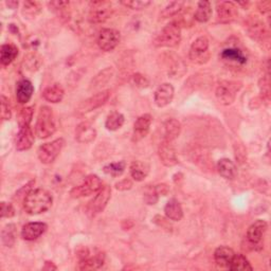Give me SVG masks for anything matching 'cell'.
<instances>
[{
  "mask_svg": "<svg viewBox=\"0 0 271 271\" xmlns=\"http://www.w3.org/2000/svg\"><path fill=\"white\" fill-rule=\"evenodd\" d=\"M158 154H159V158L160 160H161L162 164L167 167H172L178 163L175 147L173 146L171 141H167L164 139L161 143H160L159 149H158Z\"/></svg>",
  "mask_w": 271,
  "mask_h": 271,
  "instance_id": "cell-12",
  "label": "cell"
},
{
  "mask_svg": "<svg viewBox=\"0 0 271 271\" xmlns=\"http://www.w3.org/2000/svg\"><path fill=\"white\" fill-rule=\"evenodd\" d=\"M104 265V255L102 253L94 254L93 256H87L80 261L81 270H94L101 268Z\"/></svg>",
  "mask_w": 271,
  "mask_h": 271,
  "instance_id": "cell-29",
  "label": "cell"
},
{
  "mask_svg": "<svg viewBox=\"0 0 271 271\" xmlns=\"http://www.w3.org/2000/svg\"><path fill=\"white\" fill-rule=\"evenodd\" d=\"M7 5L12 9H15L18 6V2H7Z\"/></svg>",
  "mask_w": 271,
  "mask_h": 271,
  "instance_id": "cell-49",
  "label": "cell"
},
{
  "mask_svg": "<svg viewBox=\"0 0 271 271\" xmlns=\"http://www.w3.org/2000/svg\"><path fill=\"white\" fill-rule=\"evenodd\" d=\"M121 40L120 32L115 29H103L97 36V46L102 51L110 52L119 45Z\"/></svg>",
  "mask_w": 271,
  "mask_h": 271,
  "instance_id": "cell-10",
  "label": "cell"
},
{
  "mask_svg": "<svg viewBox=\"0 0 271 271\" xmlns=\"http://www.w3.org/2000/svg\"><path fill=\"white\" fill-rule=\"evenodd\" d=\"M65 144L66 142L63 138H58L56 140L45 143L42 146H40V149L38 151V155H39L41 162L45 164L52 163L57 158V156L60 154L61 150L64 149Z\"/></svg>",
  "mask_w": 271,
  "mask_h": 271,
  "instance_id": "cell-7",
  "label": "cell"
},
{
  "mask_svg": "<svg viewBox=\"0 0 271 271\" xmlns=\"http://www.w3.org/2000/svg\"><path fill=\"white\" fill-rule=\"evenodd\" d=\"M268 229V224L263 219H258L248 228L247 240L253 246L261 245L265 233Z\"/></svg>",
  "mask_w": 271,
  "mask_h": 271,
  "instance_id": "cell-14",
  "label": "cell"
},
{
  "mask_svg": "<svg viewBox=\"0 0 271 271\" xmlns=\"http://www.w3.org/2000/svg\"><path fill=\"white\" fill-rule=\"evenodd\" d=\"M113 5L106 0H98L89 4L88 19L92 23H101L109 19L113 15Z\"/></svg>",
  "mask_w": 271,
  "mask_h": 271,
  "instance_id": "cell-5",
  "label": "cell"
},
{
  "mask_svg": "<svg viewBox=\"0 0 271 271\" xmlns=\"http://www.w3.org/2000/svg\"><path fill=\"white\" fill-rule=\"evenodd\" d=\"M210 58L209 41L206 36H200L192 44L190 49V59L195 64H205Z\"/></svg>",
  "mask_w": 271,
  "mask_h": 271,
  "instance_id": "cell-9",
  "label": "cell"
},
{
  "mask_svg": "<svg viewBox=\"0 0 271 271\" xmlns=\"http://www.w3.org/2000/svg\"><path fill=\"white\" fill-rule=\"evenodd\" d=\"M230 270L233 271H247V270H252V266L249 263V261L247 260V257L243 254H234L232 261L228 267Z\"/></svg>",
  "mask_w": 271,
  "mask_h": 271,
  "instance_id": "cell-32",
  "label": "cell"
},
{
  "mask_svg": "<svg viewBox=\"0 0 271 271\" xmlns=\"http://www.w3.org/2000/svg\"><path fill=\"white\" fill-rule=\"evenodd\" d=\"M217 170L219 175L228 180H232L236 177L238 168L235 164L228 158L220 159L217 163Z\"/></svg>",
  "mask_w": 271,
  "mask_h": 271,
  "instance_id": "cell-22",
  "label": "cell"
},
{
  "mask_svg": "<svg viewBox=\"0 0 271 271\" xmlns=\"http://www.w3.org/2000/svg\"><path fill=\"white\" fill-rule=\"evenodd\" d=\"M158 199H159V195L157 194L155 187H149V188L145 189L144 201L147 205H155V204H157Z\"/></svg>",
  "mask_w": 271,
  "mask_h": 271,
  "instance_id": "cell-41",
  "label": "cell"
},
{
  "mask_svg": "<svg viewBox=\"0 0 271 271\" xmlns=\"http://www.w3.org/2000/svg\"><path fill=\"white\" fill-rule=\"evenodd\" d=\"M110 196H112V189H110V187L107 186V184L102 186L100 191L94 196V198L88 202L86 211H87L90 216H95L98 213H101L107 206Z\"/></svg>",
  "mask_w": 271,
  "mask_h": 271,
  "instance_id": "cell-8",
  "label": "cell"
},
{
  "mask_svg": "<svg viewBox=\"0 0 271 271\" xmlns=\"http://www.w3.org/2000/svg\"><path fill=\"white\" fill-rule=\"evenodd\" d=\"M234 254L235 253H234L233 249L226 247V246H221V247H218L214 252L215 263L221 268H228Z\"/></svg>",
  "mask_w": 271,
  "mask_h": 271,
  "instance_id": "cell-23",
  "label": "cell"
},
{
  "mask_svg": "<svg viewBox=\"0 0 271 271\" xmlns=\"http://www.w3.org/2000/svg\"><path fill=\"white\" fill-rule=\"evenodd\" d=\"M155 190L157 192V194L160 196H165L167 195V193L170 192V188L167 184L165 183H160V184H157V186H155Z\"/></svg>",
  "mask_w": 271,
  "mask_h": 271,
  "instance_id": "cell-47",
  "label": "cell"
},
{
  "mask_svg": "<svg viewBox=\"0 0 271 271\" xmlns=\"http://www.w3.org/2000/svg\"><path fill=\"white\" fill-rule=\"evenodd\" d=\"M110 96L109 90H103L95 93L94 95L88 97L87 100L82 102L78 108V112L81 114H87L92 112V110L103 106Z\"/></svg>",
  "mask_w": 271,
  "mask_h": 271,
  "instance_id": "cell-11",
  "label": "cell"
},
{
  "mask_svg": "<svg viewBox=\"0 0 271 271\" xmlns=\"http://www.w3.org/2000/svg\"><path fill=\"white\" fill-rule=\"evenodd\" d=\"M102 188V181L96 175H89L85 178V180L80 184L73 188L70 191V196L72 198H81V197L90 196L97 193Z\"/></svg>",
  "mask_w": 271,
  "mask_h": 271,
  "instance_id": "cell-6",
  "label": "cell"
},
{
  "mask_svg": "<svg viewBox=\"0 0 271 271\" xmlns=\"http://www.w3.org/2000/svg\"><path fill=\"white\" fill-rule=\"evenodd\" d=\"M150 173V165L146 162L140 161H133L130 164V175L136 181H143L147 175Z\"/></svg>",
  "mask_w": 271,
  "mask_h": 271,
  "instance_id": "cell-26",
  "label": "cell"
},
{
  "mask_svg": "<svg viewBox=\"0 0 271 271\" xmlns=\"http://www.w3.org/2000/svg\"><path fill=\"white\" fill-rule=\"evenodd\" d=\"M2 241L7 247H12L16 241V227L15 225H7L2 233Z\"/></svg>",
  "mask_w": 271,
  "mask_h": 271,
  "instance_id": "cell-35",
  "label": "cell"
},
{
  "mask_svg": "<svg viewBox=\"0 0 271 271\" xmlns=\"http://www.w3.org/2000/svg\"><path fill=\"white\" fill-rule=\"evenodd\" d=\"M242 88V83L236 81H223L217 86L215 95L220 104L231 105L235 101L238 92Z\"/></svg>",
  "mask_w": 271,
  "mask_h": 271,
  "instance_id": "cell-4",
  "label": "cell"
},
{
  "mask_svg": "<svg viewBox=\"0 0 271 271\" xmlns=\"http://www.w3.org/2000/svg\"><path fill=\"white\" fill-rule=\"evenodd\" d=\"M64 94H65V91L63 87H61V86L58 84H54L50 86V87H47L43 92V96L45 100L51 103H59L61 100H63Z\"/></svg>",
  "mask_w": 271,
  "mask_h": 271,
  "instance_id": "cell-28",
  "label": "cell"
},
{
  "mask_svg": "<svg viewBox=\"0 0 271 271\" xmlns=\"http://www.w3.org/2000/svg\"><path fill=\"white\" fill-rule=\"evenodd\" d=\"M212 16V7L209 2H199L194 18L198 22H207Z\"/></svg>",
  "mask_w": 271,
  "mask_h": 271,
  "instance_id": "cell-30",
  "label": "cell"
},
{
  "mask_svg": "<svg viewBox=\"0 0 271 271\" xmlns=\"http://www.w3.org/2000/svg\"><path fill=\"white\" fill-rule=\"evenodd\" d=\"M2 119L4 121L11 119V108L9 98L5 95H2Z\"/></svg>",
  "mask_w": 271,
  "mask_h": 271,
  "instance_id": "cell-43",
  "label": "cell"
},
{
  "mask_svg": "<svg viewBox=\"0 0 271 271\" xmlns=\"http://www.w3.org/2000/svg\"><path fill=\"white\" fill-rule=\"evenodd\" d=\"M174 87L173 85H171L168 83H164L162 85H160L155 91V103L158 107H165L168 104L172 103L174 97Z\"/></svg>",
  "mask_w": 271,
  "mask_h": 271,
  "instance_id": "cell-16",
  "label": "cell"
},
{
  "mask_svg": "<svg viewBox=\"0 0 271 271\" xmlns=\"http://www.w3.org/2000/svg\"><path fill=\"white\" fill-rule=\"evenodd\" d=\"M249 33L253 39L258 40V39H264V36L266 34V30L264 27V23H262L258 19H253L249 23Z\"/></svg>",
  "mask_w": 271,
  "mask_h": 271,
  "instance_id": "cell-38",
  "label": "cell"
},
{
  "mask_svg": "<svg viewBox=\"0 0 271 271\" xmlns=\"http://www.w3.org/2000/svg\"><path fill=\"white\" fill-rule=\"evenodd\" d=\"M123 6H125L131 10H143L151 6V2H142V0H129V2H122Z\"/></svg>",
  "mask_w": 271,
  "mask_h": 271,
  "instance_id": "cell-40",
  "label": "cell"
},
{
  "mask_svg": "<svg viewBox=\"0 0 271 271\" xmlns=\"http://www.w3.org/2000/svg\"><path fill=\"white\" fill-rule=\"evenodd\" d=\"M181 41V28L176 22H171L165 26L154 40L156 47L173 48L179 45Z\"/></svg>",
  "mask_w": 271,
  "mask_h": 271,
  "instance_id": "cell-3",
  "label": "cell"
},
{
  "mask_svg": "<svg viewBox=\"0 0 271 271\" xmlns=\"http://www.w3.org/2000/svg\"><path fill=\"white\" fill-rule=\"evenodd\" d=\"M153 122V117L150 114H144L140 116L133 124V133L132 141L139 142L143 138H145L150 131L151 125Z\"/></svg>",
  "mask_w": 271,
  "mask_h": 271,
  "instance_id": "cell-13",
  "label": "cell"
},
{
  "mask_svg": "<svg viewBox=\"0 0 271 271\" xmlns=\"http://www.w3.org/2000/svg\"><path fill=\"white\" fill-rule=\"evenodd\" d=\"M132 187V181L130 179H123L116 183V189L119 191H127Z\"/></svg>",
  "mask_w": 271,
  "mask_h": 271,
  "instance_id": "cell-46",
  "label": "cell"
},
{
  "mask_svg": "<svg viewBox=\"0 0 271 271\" xmlns=\"http://www.w3.org/2000/svg\"><path fill=\"white\" fill-rule=\"evenodd\" d=\"M126 167L125 161H119V162H114V163H109L103 167L104 173L107 175H110L113 177H119L123 173H124Z\"/></svg>",
  "mask_w": 271,
  "mask_h": 271,
  "instance_id": "cell-36",
  "label": "cell"
},
{
  "mask_svg": "<svg viewBox=\"0 0 271 271\" xmlns=\"http://www.w3.org/2000/svg\"><path fill=\"white\" fill-rule=\"evenodd\" d=\"M164 139L167 141H174L179 137L181 132V124L176 119H168L164 122Z\"/></svg>",
  "mask_w": 271,
  "mask_h": 271,
  "instance_id": "cell-24",
  "label": "cell"
},
{
  "mask_svg": "<svg viewBox=\"0 0 271 271\" xmlns=\"http://www.w3.org/2000/svg\"><path fill=\"white\" fill-rule=\"evenodd\" d=\"M42 11V6L39 2H26L23 4L22 15L24 18L33 19L38 16Z\"/></svg>",
  "mask_w": 271,
  "mask_h": 271,
  "instance_id": "cell-34",
  "label": "cell"
},
{
  "mask_svg": "<svg viewBox=\"0 0 271 271\" xmlns=\"http://www.w3.org/2000/svg\"><path fill=\"white\" fill-rule=\"evenodd\" d=\"M0 206H2V217L3 218H11L15 215V209L11 204L3 201Z\"/></svg>",
  "mask_w": 271,
  "mask_h": 271,
  "instance_id": "cell-44",
  "label": "cell"
},
{
  "mask_svg": "<svg viewBox=\"0 0 271 271\" xmlns=\"http://www.w3.org/2000/svg\"><path fill=\"white\" fill-rule=\"evenodd\" d=\"M48 226L45 223H29L24 225L21 230V236L26 241H35L47 231Z\"/></svg>",
  "mask_w": 271,
  "mask_h": 271,
  "instance_id": "cell-17",
  "label": "cell"
},
{
  "mask_svg": "<svg viewBox=\"0 0 271 271\" xmlns=\"http://www.w3.org/2000/svg\"><path fill=\"white\" fill-rule=\"evenodd\" d=\"M34 92V87L29 80H20L16 86V98L20 104L28 103Z\"/></svg>",
  "mask_w": 271,
  "mask_h": 271,
  "instance_id": "cell-20",
  "label": "cell"
},
{
  "mask_svg": "<svg viewBox=\"0 0 271 271\" xmlns=\"http://www.w3.org/2000/svg\"><path fill=\"white\" fill-rule=\"evenodd\" d=\"M113 76H114V70L112 68L104 69L103 71L98 73L97 76H95V78L91 81L90 88H93V89L100 88L101 86H104L105 84H107Z\"/></svg>",
  "mask_w": 271,
  "mask_h": 271,
  "instance_id": "cell-33",
  "label": "cell"
},
{
  "mask_svg": "<svg viewBox=\"0 0 271 271\" xmlns=\"http://www.w3.org/2000/svg\"><path fill=\"white\" fill-rule=\"evenodd\" d=\"M132 85H134L136 87L138 88H146L147 86L150 85V81L147 80L146 77H144L141 73H136L130 79Z\"/></svg>",
  "mask_w": 271,
  "mask_h": 271,
  "instance_id": "cell-42",
  "label": "cell"
},
{
  "mask_svg": "<svg viewBox=\"0 0 271 271\" xmlns=\"http://www.w3.org/2000/svg\"><path fill=\"white\" fill-rule=\"evenodd\" d=\"M164 213L168 219L174 220V221H179L183 217V211H182L181 205L175 198H172L167 201L164 208Z\"/></svg>",
  "mask_w": 271,
  "mask_h": 271,
  "instance_id": "cell-25",
  "label": "cell"
},
{
  "mask_svg": "<svg viewBox=\"0 0 271 271\" xmlns=\"http://www.w3.org/2000/svg\"><path fill=\"white\" fill-rule=\"evenodd\" d=\"M239 15V10L236 5L232 2H221L217 5V16L221 23H229Z\"/></svg>",
  "mask_w": 271,
  "mask_h": 271,
  "instance_id": "cell-15",
  "label": "cell"
},
{
  "mask_svg": "<svg viewBox=\"0 0 271 271\" xmlns=\"http://www.w3.org/2000/svg\"><path fill=\"white\" fill-rule=\"evenodd\" d=\"M220 56L224 60L230 61V63H235L239 65H244L247 63V57H246L241 49L236 47H229L224 49Z\"/></svg>",
  "mask_w": 271,
  "mask_h": 271,
  "instance_id": "cell-21",
  "label": "cell"
},
{
  "mask_svg": "<svg viewBox=\"0 0 271 271\" xmlns=\"http://www.w3.org/2000/svg\"><path fill=\"white\" fill-rule=\"evenodd\" d=\"M269 78L268 76L262 78L260 80V83H258V86H260V89H261V92H262V95L263 97L265 98H269V95H270V86H269Z\"/></svg>",
  "mask_w": 271,
  "mask_h": 271,
  "instance_id": "cell-45",
  "label": "cell"
},
{
  "mask_svg": "<svg viewBox=\"0 0 271 271\" xmlns=\"http://www.w3.org/2000/svg\"><path fill=\"white\" fill-rule=\"evenodd\" d=\"M183 6H184V2H172L162 10L161 16L163 18L174 16L177 13H179L181 9L183 8Z\"/></svg>",
  "mask_w": 271,
  "mask_h": 271,
  "instance_id": "cell-39",
  "label": "cell"
},
{
  "mask_svg": "<svg viewBox=\"0 0 271 271\" xmlns=\"http://www.w3.org/2000/svg\"><path fill=\"white\" fill-rule=\"evenodd\" d=\"M124 122H125L124 116L119 112H113L108 115L106 122H105V126L108 130L115 131L121 128L123 124H124Z\"/></svg>",
  "mask_w": 271,
  "mask_h": 271,
  "instance_id": "cell-31",
  "label": "cell"
},
{
  "mask_svg": "<svg viewBox=\"0 0 271 271\" xmlns=\"http://www.w3.org/2000/svg\"><path fill=\"white\" fill-rule=\"evenodd\" d=\"M56 130V122L52 109L48 106L41 108L40 114L36 120L35 133L41 139H46L52 136Z\"/></svg>",
  "mask_w": 271,
  "mask_h": 271,
  "instance_id": "cell-2",
  "label": "cell"
},
{
  "mask_svg": "<svg viewBox=\"0 0 271 271\" xmlns=\"http://www.w3.org/2000/svg\"><path fill=\"white\" fill-rule=\"evenodd\" d=\"M96 138V130L89 122H82L76 128V139L80 143H90Z\"/></svg>",
  "mask_w": 271,
  "mask_h": 271,
  "instance_id": "cell-19",
  "label": "cell"
},
{
  "mask_svg": "<svg viewBox=\"0 0 271 271\" xmlns=\"http://www.w3.org/2000/svg\"><path fill=\"white\" fill-rule=\"evenodd\" d=\"M34 143V133L30 126L19 129L15 137V146L17 151L30 150Z\"/></svg>",
  "mask_w": 271,
  "mask_h": 271,
  "instance_id": "cell-18",
  "label": "cell"
},
{
  "mask_svg": "<svg viewBox=\"0 0 271 271\" xmlns=\"http://www.w3.org/2000/svg\"><path fill=\"white\" fill-rule=\"evenodd\" d=\"M57 267L52 262H46L43 270H56Z\"/></svg>",
  "mask_w": 271,
  "mask_h": 271,
  "instance_id": "cell-48",
  "label": "cell"
},
{
  "mask_svg": "<svg viewBox=\"0 0 271 271\" xmlns=\"http://www.w3.org/2000/svg\"><path fill=\"white\" fill-rule=\"evenodd\" d=\"M53 197L44 189H35L27 193L23 199V209L30 215H39L51 208Z\"/></svg>",
  "mask_w": 271,
  "mask_h": 271,
  "instance_id": "cell-1",
  "label": "cell"
},
{
  "mask_svg": "<svg viewBox=\"0 0 271 271\" xmlns=\"http://www.w3.org/2000/svg\"><path fill=\"white\" fill-rule=\"evenodd\" d=\"M18 55V48L13 44H5L0 50V61L3 66H9Z\"/></svg>",
  "mask_w": 271,
  "mask_h": 271,
  "instance_id": "cell-27",
  "label": "cell"
},
{
  "mask_svg": "<svg viewBox=\"0 0 271 271\" xmlns=\"http://www.w3.org/2000/svg\"><path fill=\"white\" fill-rule=\"evenodd\" d=\"M33 108L32 107H24L20 109V112L17 116V122L18 126L20 128L22 127H28L30 126L32 119H33Z\"/></svg>",
  "mask_w": 271,
  "mask_h": 271,
  "instance_id": "cell-37",
  "label": "cell"
}]
</instances>
